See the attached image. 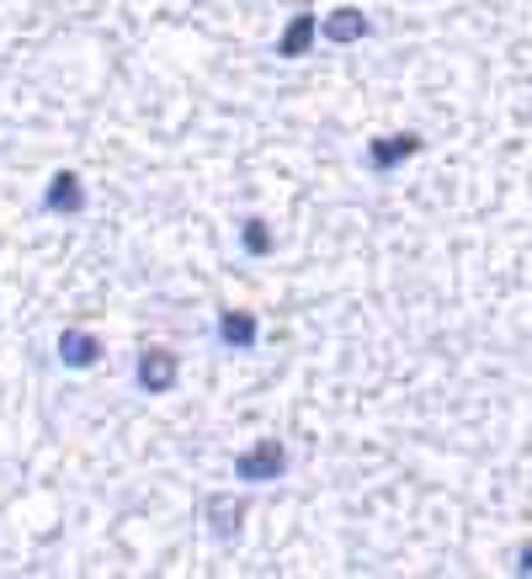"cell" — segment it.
Here are the masks:
<instances>
[{"label": "cell", "instance_id": "cell-2", "mask_svg": "<svg viewBox=\"0 0 532 579\" xmlns=\"http://www.w3.org/2000/svg\"><path fill=\"white\" fill-rule=\"evenodd\" d=\"M134 378L145 393H170L176 378H181V357L170 351V346H145L139 351V367H134Z\"/></svg>", "mask_w": 532, "mask_h": 579}, {"label": "cell", "instance_id": "cell-8", "mask_svg": "<svg viewBox=\"0 0 532 579\" xmlns=\"http://www.w3.org/2000/svg\"><path fill=\"white\" fill-rule=\"evenodd\" d=\"M240 521H245V500H235V495H208V527H214L218 542H235L240 537Z\"/></svg>", "mask_w": 532, "mask_h": 579}, {"label": "cell", "instance_id": "cell-3", "mask_svg": "<svg viewBox=\"0 0 532 579\" xmlns=\"http://www.w3.org/2000/svg\"><path fill=\"white\" fill-rule=\"evenodd\" d=\"M421 144H426L421 133H384V139H373V144H367V166L378 170V176H388L394 166L415 160V154H421Z\"/></svg>", "mask_w": 532, "mask_h": 579}, {"label": "cell", "instance_id": "cell-5", "mask_svg": "<svg viewBox=\"0 0 532 579\" xmlns=\"http://www.w3.org/2000/svg\"><path fill=\"white\" fill-rule=\"evenodd\" d=\"M367 32H373V22H367L357 6H336V11L319 22V38H325V43H336V49H346V43H363Z\"/></svg>", "mask_w": 532, "mask_h": 579}, {"label": "cell", "instance_id": "cell-4", "mask_svg": "<svg viewBox=\"0 0 532 579\" xmlns=\"http://www.w3.org/2000/svg\"><path fill=\"white\" fill-rule=\"evenodd\" d=\"M43 208L59 218H80L86 213V181H80L75 170H53L49 192H43Z\"/></svg>", "mask_w": 532, "mask_h": 579}, {"label": "cell", "instance_id": "cell-11", "mask_svg": "<svg viewBox=\"0 0 532 579\" xmlns=\"http://www.w3.org/2000/svg\"><path fill=\"white\" fill-rule=\"evenodd\" d=\"M516 569H522V575H532V542L522 548V558H516Z\"/></svg>", "mask_w": 532, "mask_h": 579}, {"label": "cell", "instance_id": "cell-6", "mask_svg": "<svg viewBox=\"0 0 532 579\" xmlns=\"http://www.w3.org/2000/svg\"><path fill=\"white\" fill-rule=\"evenodd\" d=\"M319 38V17L315 11H298L288 27H283V38H277V59H304V53L315 49Z\"/></svg>", "mask_w": 532, "mask_h": 579}, {"label": "cell", "instance_id": "cell-1", "mask_svg": "<svg viewBox=\"0 0 532 579\" xmlns=\"http://www.w3.org/2000/svg\"><path fill=\"white\" fill-rule=\"evenodd\" d=\"M283 468H288V447L277 436H262V441H250L240 458H235V479L272 483V479H283Z\"/></svg>", "mask_w": 532, "mask_h": 579}, {"label": "cell", "instance_id": "cell-7", "mask_svg": "<svg viewBox=\"0 0 532 579\" xmlns=\"http://www.w3.org/2000/svg\"><path fill=\"white\" fill-rule=\"evenodd\" d=\"M256 336H262V325H256L250 309H224V315H218V340H224L229 351H250Z\"/></svg>", "mask_w": 532, "mask_h": 579}, {"label": "cell", "instance_id": "cell-9", "mask_svg": "<svg viewBox=\"0 0 532 579\" xmlns=\"http://www.w3.org/2000/svg\"><path fill=\"white\" fill-rule=\"evenodd\" d=\"M59 362L80 367V372H86V367H97L101 362V340L91 336V330H65V336H59Z\"/></svg>", "mask_w": 532, "mask_h": 579}, {"label": "cell", "instance_id": "cell-10", "mask_svg": "<svg viewBox=\"0 0 532 579\" xmlns=\"http://www.w3.org/2000/svg\"><path fill=\"white\" fill-rule=\"evenodd\" d=\"M240 244H245V256H256V261H262V256L277 250V234H272V223H266V218H245V223H240Z\"/></svg>", "mask_w": 532, "mask_h": 579}]
</instances>
